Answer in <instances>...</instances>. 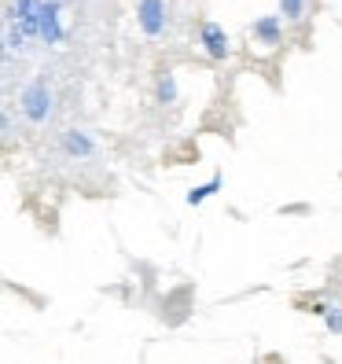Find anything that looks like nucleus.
Wrapping results in <instances>:
<instances>
[{
	"instance_id": "obj_1",
	"label": "nucleus",
	"mask_w": 342,
	"mask_h": 364,
	"mask_svg": "<svg viewBox=\"0 0 342 364\" xmlns=\"http://www.w3.org/2000/svg\"><path fill=\"white\" fill-rule=\"evenodd\" d=\"M140 26L147 33L162 30V0H144V4H140Z\"/></svg>"
},
{
	"instance_id": "obj_2",
	"label": "nucleus",
	"mask_w": 342,
	"mask_h": 364,
	"mask_svg": "<svg viewBox=\"0 0 342 364\" xmlns=\"http://www.w3.org/2000/svg\"><path fill=\"white\" fill-rule=\"evenodd\" d=\"M26 114L37 118V122L48 114V89H45V85H33V89L26 92Z\"/></svg>"
},
{
	"instance_id": "obj_3",
	"label": "nucleus",
	"mask_w": 342,
	"mask_h": 364,
	"mask_svg": "<svg viewBox=\"0 0 342 364\" xmlns=\"http://www.w3.org/2000/svg\"><path fill=\"white\" fill-rule=\"evenodd\" d=\"M203 41H206V48H210V55H225L228 52V41H225V33H221V26H213V23H206L203 26Z\"/></svg>"
},
{
	"instance_id": "obj_4",
	"label": "nucleus",
	"mask_w": 342,
	"mask_h": 364,
	"mask_svg": "<svg viewBox=\"0 0 342 364\" xmlns=\"http://www.w3.org/2000/svg\"><path fill=\"white\" fill-rule=\"evenodd\" d=\"M41 33H45L48 41H59V26H55V4H45V11H41Z\"/></svg>"
},
{
	"instance_id": "obj_5",
	"label": "nucleus",
	"mask_w": 342,
	"mask_h": 364,
	"mask_svg": "<svg viewBox=\"0 0 342 364\" xmlns=\"http://www.w3.org/2000/svg\"><path fill=\"white\" fill-rule=\"evenodd\" d=\"M67 147H70V151H81V155H89V151H92V144L85 140V136H78V133L67 136Z\"/></svg>"
},
{
	"instance_id": "obj_6",
	"label": "nucleus",
	"mask_w": 342,
	"mask_h": 364,
	"mask_svg": "<svg viewBox=\"0 0 342 364\" xmlns=\"http://www.w3.org/2000/svg\"><path fill=\"white\" fill-rule=\"evenodd\" d=\"M280 8L287 18H294V15H302V0H280Z\"/></svg>"
},
{
	"instance_id": "obj_7",
	"label": "nucleus",
	"mask_w": 342,
	"mask_h": 364,
	"mask_svg": "<svg viewBox=\"0 0 342 364\" xmlns=\"http://www.w3.org/2000/svg\"><path fill=\"white\" fill-rule=\"evenodd\" d=\"M213 188H218V181H213V184H206V188H196V191H191V196H188V203H203V199L210 196Z\"/></svg>"
},
{
	"instance_id": "obj_8",
	"label": "nucleus",
	"mask_w": 342,
	"mask_h": 364,
	"mask_svg": "<svg viewBox=\"0 0 342 364\" xmlns=\"http://www.w3.org/2000/svg\"><path fill=\"white\" fill-rule=\"evenodd\" d=\"M258 33L272 41V37H276V23H272V18H265V23H258Z\"/></svg>"
}]
</instances>
